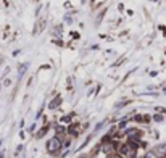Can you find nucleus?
Here are the masks:
<instances>
[{"mask_svg": "<svg viewBox=\"0 0 166 158\" xmlns=\"http://www.w3.org/2000/svg\"><path fill=\"white\" fill-rule=\"evenodd\" d=\"M58 103H60V98H56V100H53V102L50 103V108H55V106H58Z\"/></svg>", "mask_w": 166, "mask_h": 158, "instance_id": "obj_2", "label": "nucleus"}, {"mask_svg": "<svg viewBox=\"0 0 166 158\" xmlns=\"http://www.w3.org/2000/svg\"><path fill=\"white\" fill-rule=\"evenodd\" d=\"M127 150H129V145H122V147H121V153H122V155L127 153Z\"/></svg>", "mask_w": 166, "mask_h": 158, "instance_id": "obj_4", "label": "nucleus"}, {"mask_svg": "<svg viewBox=\"0 0 166 158\" xmlns=\"http://www.w3.org/2000/svg\"><path fill=\"white\" fill-rule=\"evenodd\" d=\"M145 158H155V152H148V153L145 155Z\"/></svg>", "mask_w": 166, "mask_h": 158, "instance_id": "obj_5", "label": "nucleus"}, {"mask_svg": "<svg viewBox=\"0 0 166 158\" xmlns=\"http://www.w3.org/2000/svg\"><path fill=\"white\" fill-rule=\"evenodd\" d=\"M27 68V64H21V68H19V76H23L24 74V69Z\"/></svg>", "mask_w": 166, "mask_h": 158, "instance_id": "obj_3", "label": "nucleus"}, {"mask_svg": "<svg viewBox=\"0 0 166 158\" xmlns=\"http://www.w3.org/2000/svg\"><path fill=\"white\" fill-rule=\"evenodd\" d=\"M81 158H84V156H81Z\"/></svg>", "mask_w": 166, "mask_h": 158, "instance_id": "obj_7", "label": "nucleus"}, {"mask_svg": "<svg viewBox=\"0 0 166 158\" xmlns=\"http://www.w3.org/2000/svg\"><path fill=\"white\" fill-rule=\"evenodd\" d=\"M163 116H160V114H155V121H161Z\"/></svg>", "mask_w": 166, "mask_h": 158, "instance_id": "obj_6", "label": "nucleus"}, {"mask_svg": "<svg viewBox=\"0 0 166 158\" xmlns=\"http://www.w3.org/2000/svg\"><path fill=\"white\" fill-rule=\"evenodd\" d=\"M60 147H61V145H60V140H58V139H50V140H48V143H47L48 152H52V153L58 152Z\"/></svg>", "mask_w": 166, "mask_h": 158, "instance_id": "obj_1", "label": "nucleus"}]
</instances>
